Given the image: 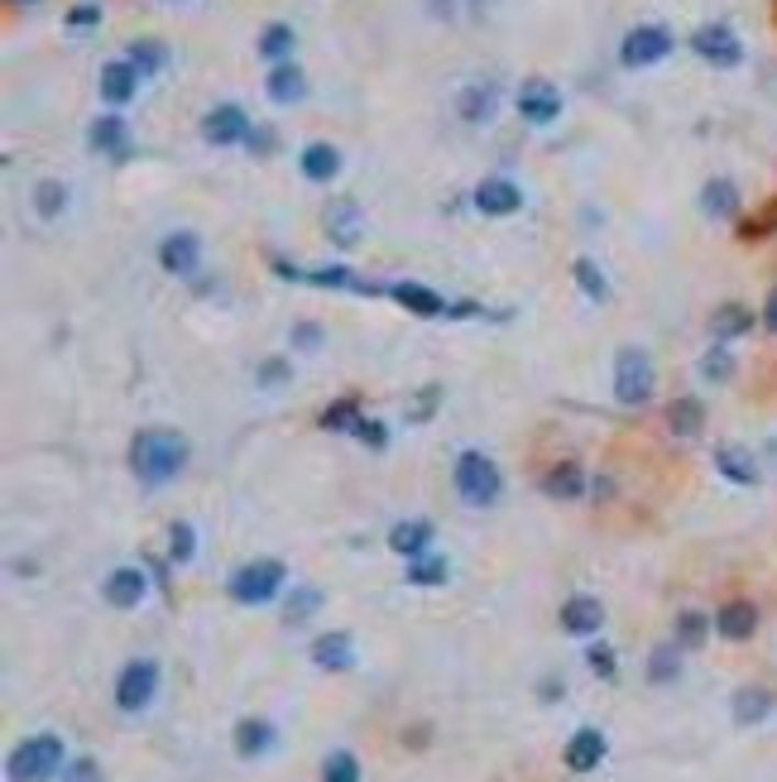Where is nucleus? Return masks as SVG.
Wrapping results in <instances>:
<instances>
[{
    "mask_svg": "<svg viewBox=\"0 0 777 782\" xmlns=\"http://www.w3.org/2000/svg\"><path fill=\"white\" fill-rule=\"evenodd\" d=\"M188 461H192V447H188V437L174 428H140L130 437V471L149 489H159L174 481V475H182Z\"/></svg>",
    "mask_w": 777,
    "mask_h": 782,
    "instance_id": "nucleus-1",
    "label": "nucleus"
},
{
    "mask_svg": "<svg viewBox=\"0 0 777 782\" xmlns=\"http://www.w3.org/2000/svg\"><path fill=\"white\" fill-rule=\"evenodd\" d=\"M68 768V749H63L58 735H30L24 745L10 749L5 778L10 782H48Z\"/></svg>",
    "mask_w": 777,
    "mask_h": 782,
    "instance_id": "nucleus-2",
    "label": "nucleus"
},
{
    "mask_svg": "<svg viewBox=\"0 0 777 782\" xmlns=\"http://www.w3.org/2000/svg\"><path fill=\"white\" fill-rule=\"evenodd\" d=\"M284 562L279 557H259V562H245V566H235L231 581H226V591H231V601L235 605H269L274 595L284 591Z\"/></svg>",
    "mask_w": 777,
    "mask_h": 782,
    "instance_id": "nucleus-3",
    "label": "nucleus"
},
{
    "mask_svg": "<svg viewBox=\"0 0 777 782\" xmlns=\"http://www.w3.org/2000/svg\"><path fill=\"white\" fill-rule=\"evenodd\" d=\"M452 481H456V495L466 499L470 509L495 505L499 489H504V475H499V466H495V461L485 456V452H460V456H456Z\"/></svg>",
    "mask_w": 777,
    "mask_h": 782,
    "instance_id": "nucleus-4",
    "label": "nucleus"
},
{
    "mask_svg": "<svg viewBox=\"0 0 777 782\" xmlns=\"http://www.w3.org/2000/svg\"><path fill=\"white\" fill-rule=\"evenodd\" d=\"M653 389H657V375H653L648 351L624 346V351L614 355V399L624 404V408H643V404L653 399Z\"/></svg>",
    "mask_w": 777,
    "mask_h": 782,
    "instance_id": "nucleus-5",
    "label": "nucleus"
},
{
    "mask_svg": "<svg viewBox=\"0 0 777 782\" xmlns=\"http://www.w3.org/2000/svg\"><path fill=\"white\" fill-rule=\"evenodd\" d=\"M154 692H159V662L154 658L125 662L121 678H115V706H121L125 715H140L154 701Z\"/></svg>",
    "mask_w": 777,
    "mask_h": 782,
    "instance_id": "nucleus-6",
    "label": "nucleus"
},
{
    "mask_svg": "<svg viewBox=\"0 0 777 782\" xmlns=\"http://www.w3.org/2000/svg\"><path fill=\"white\" fill-rule=\"evenodd\" d=\"M671 48H677L671 30H663V24H639V30H629L624 44H619V63H624V68H653Z\"/></svg>",
    "mask_w": 777,
    "mask_h": 782,
    "instance_id": "nucleus-7",
    "label": "nucleus"
},
{
    "mask_svg": "<svg viewBox=\"0 0 777 782\" xmlns=\"http://www.w3.org/2000/svg\"><path fill=\"white\" fill-rule=\"evenodd\" d=\"M691 53L701 63H710V68H740L744 63V44L730 24H701V30L691 34Z\"/></svg>",
    "mask_w": 777,
    "mask_h": 782,
    "instance_id": "nucleus-8",
    "label": "nucleus"
},
{
    "mask_svg": "<svg viewBox=\"0 0 777 782\" xmlns=\"http://www.w3.org/2000/svg\"><path fill=\"white\" fill-rule=\"evenodd\" d=\"M249 115L241 111L235 101H221L217 111H207L202 115V140L207 144H217V150H231V144H245L249 140Z\"/></svg>",
    "mask_w": 777,
    "mask_h": 782,
    "instance_id": "nucleus-9",
    "label": "nucleus"
},
{
    "mask_svg": "<svg viewBox=\"0 0 777 782\" xmlns=\"http://www.w3.org/2000/svg\"><path fill=\"white\" fill-rule=\"evenodd\" d=\"M519 115L529 125H552L562 115V91L547 82V77H529L519 87Z\"/></svg>",
    "mask_w": 777,
    "mask_h": 782,
    "instance_id": "nucleus-10",
    "label": "nucleus"
},
{
    "mask_svg": "<svg viewBox=\"0 0 777 782\" xmlns=\"http://www.w3.org/2000/svg\"><path fill=\"white\" fill-rule=\"evenodd\" d=\"M159 264H164L168 274H178V278H192L197 264H202V241H197L192 231L164 235V241H159Z\"/></svg>",
    "mask_w": 777,
    "mask_h": 782,
    "instance_id": "nucleus-11",
    "label": "nucleus"
},
{
    "mask_svg": "<svg viewBox=\"0 0 777 782\" xmlns=\"http://www.w3.org/2000/svg\"><path fill=\"white\" fill-rule=\"evenodd\" d=\"M604 753H610V745H604V735L596 730V725H586V730H576L571 739H566V768L571 773H596V768L604 763Z\"/></svg>",
    "mask_w": 777,
    "mask_h": 782,
    "instance_id": "nucleus-12",
    "label": "nucleus"
},
{
    "mask_svg": "<svg viewBox=\"0 0 777 782\" xmlns=\"http://www.w3.org/2000/svg\"><path fill=\"white\" fill-rule=\"evenodd\" d=\"M519 207H523V192H519V183H509V178H485L476 188L480 217H513Z\"/></svg>",
    "mask_w": 777,
    "mask_h": 782,
    "instance_id": "nucleus-13",
    "label": "nucleus"
},
{
    "mask_svg": "<svg viewBox=\"0 0 777 782\" xmlns=\"http://www.w3.org/2000/svg\"><path fill=\"white\" fill-rule=\"evenodd\" d=\"M140 68L130 58H111L107 68H101V101H111V106H125V101H135V91H140Z\"/></svg>",
    "mask_w": 777,
    "mask_h": 782,
    "instance_id": "nucleus-14",
    "label": "nucleus"
},
{
    "mask_svg": "<svg viewBox=\"0 0 777 782\" xmlns=\"http://www.w3.org/2000/svg\"><path fill=\"white\" fill-rule=\"evenodd\" d=\"M604 625V605L596 595H571V601L562 605V629L576 634V639H590V634H600Z\"/></svg>",
    "mask_w": 777,
    "mask_h": 782,
    "instance_id": "nucleus-15",
    "label": "nucleus"
},
{
    "mask_svg": "<svg viewBox=\"0 0 777 782\" xmlns=\"http://www.w3.org/2000/svg\"><path fill=\"white\" fill-rule=\"evenodd\" d=\"M389 298L399 302V308L418 312V317H446V312H452V308H446V298L437 294V288H428V284H413V278H403V284H393V288H389Z\"/></svg>",
    "mask_w": 777,
    "mask_h": 782,
    "instance_id": "nucleus-16",
    "label": "nucleus"
},
{
    "mask_svg": "<svg viewBox=\"0 0 777 782\" xmlns=\"http://www.w3.org/2000/svg\"><path fill=\"white\" fill-rule=\"evenodd\" d=\"M754 629H758L754 601H730V605H720V615H715V634H720V639L744 643V639H754Z\"/></svg>",
    "mask_w": 777,
    "mask_h": 782,
    "instance_id": "nucleus-17",
    "label": "nucleus"
},
{
    "mask_svg": "<svg viewBox=\"0 0 777 782\" xmlns=\"http://www.w3.org/2000/svg\"><path fill=\"white\" fill-rule=\"evenodd\" d=\"M265 91H269L274 106H298L302 97H308V77H302V68H298L293 58H288V63H274Z\"/></svg>",
    "mask_w": 777,
    "mask_h": 782,
    "instance_id": "nucleus-18",
    "label": "nucleus"
},
{
    "mask_svg": "<svg viewBox=\"0 0 777 782\" xmlns=\"http://www.w3.org/2000/svg\"><path fill=\"white\" fill-rule=\"evenodd\" d=\"M144 595H149V576H144L140 566H115V572L107 576V601L115 609H135Z\"/></svg>",
    "mask_w": 777,
    "mask_h": 782,
    "instance_id": "nucleus-19",
    "label": "nucleus"
},
{
    "mask_svg": "<svg viewBox=\"0 0 777 782\" xmlns=\"http://www.w3.org/2000/svg\"><path fill=\"white\" fill-rule=\"evenodd\" d=\"M360 231H365V217H360V207H355L351 197H341V202L326 207V235H332V245L351 250L355 241H360Z\"/></svg>",
    "mask_w": 777,
    "mask_h": 782,
    "instance_id": "nucleus-20",
    "label": "nucleus"
},
{
    "mask_svg": "<svg viewBox=\"0 0 777 782\" xmlns=\"http://www.w3.org/2000/svg\"><path fill=\"white\" fill-rule=\"evenodd\" d=\"M456 111H460V121H466V125L495 121V111H499V91H495L490 82H470V87H460Z\"/></svg>",
    "mask_w": 777,
    "mask_h": 782,
    "instance_id": "nucleus-21",
    "label": "nucleus"
},
{
    "mask_svg": "<svg viewBox=\"0 0 777 782\" xmlns=\"http://www.w3.org/2000/svg\"><path fill=\"white\" fill-rule=\"evenodd\" d=\"M312 662L322 672H351L355 668V639L351 634H322L312 639Z\"/></svg>",
    "mask_w": 777,
    "mask_h": 782,
    "instance_id": "nucleus-22",
    "label": "nucleus"
},
{
    "mask_svg": "<svg viewBox=\"0 0 777 782\" xmlns=\"http://www.w3.org/2000/svg\"><path fill=\"white\" fill-rule=\"evenodd\" d=\"M87 144L97 154H115V158H125L130 154V125L121 121V115H101V121H91L87 130Z\"/></svg>",
    "mask_w": 777,
    "mask_h": 782,
    "instance_id": "nucleus-23",
    "label": "nucleus"
},
{
    "mask_svg": "<svg viewBox=\"0 0 777 782\" xmlns=\"http://www.w3.org/2000/svg\"><path fill=\"white\" fill-rule=\"evenodd\" d=\"M754 331V312L744 308V302H720L715 312H710V337L715 341H740Z\"/></svg>",
    "mask_w": 777,
    "mask_h": 782,
    "instance_id": "nucleus-24",
    "label": "nucleus"
},
{
    "mask_svg": "<svg viewBox=\"0 0 777 782\" xmlns=\"http://www.w3.org/2000/svg\"><path fill=\"white\" fill-rule=\"evenodd\" d=\"M302 178L308 183H332L336 174H341V150L336 144H326V140H318V144H308V150H302Z\"/></svg>",
    "mask_w": 777,
    "mask_h": 782,
    "instance_id": "nucleus-25",
    "label": "nucleus"
},
{
    "mask_svg": "<svg viewBox=\"0 0 777 782\" xmlns=\"http://www.w3.org/2000/svg\"><path fill=\"white\" fill-rule=\"evenodd\" d=\"M701 211L706 217H715V221L740 217V188H734L730 178H710L701 188Z\"/></svg>",
    "mask_w": 777,
    "mask_h": 782,
    "instance_id": "nucleus-26",
    "label": "nucleus"
},
{
    "mask_svg": "<svg viewBox=\"0 0 777 782\" xmlns=\"http://www.w3.org/2000/svg\"><path fill=\"white\" fill-rule=\"evenodd\" d=\"M543 495L547 499H581L586 495V475L576 461H557L547 475H543Z\"/></svg>",
    "mask_w": 777,
    "mask_h": 782,
    "instance_id": "nucleus-27",
    "label": "nucleus"
},
{
    "mask_svg": "<svg viewBox=\"0 0 777 782\" xmlns=\"http://www.w3.org/2000/svg\"><path fill=\"white\" fill-rule=\"evenodd\" d=\"M389 548L399 557H423L432 548V524L428 519H403L389 528Z\"/></svg>",
    "mask_w": 777,
    "mask_h": 782,
    "instance_id": "nucleus-28",
    "label": "nucleus"
},
{
    "mask_svg": "<svg viewBox=\"0 0 777 782\" xmlns=\"http://www.w3.org/2000/svg\"><path fill=\"white\" fill-rule=\"evenodd\" d=\"M715 471L724 475L730 485H758V466H754V456L744 452V447H715Z\"/></svg>",
    "mask_w": 777,
    "mask_h": 782,
    "instance_id": "nucleus-29",
    "label": "nucleus"
},
{
    "mask_svg": "<svg viewBox=\"0 0 777 782\" xmlns=\"http://www.w3.org/2000/svg\"><path fill=\"white\" fill-rule=\"evenodd\" d=\"M274 725L269 720H241L235 725V753H241V759H265V753L274 749Z\"/></svg>",
    "mask_w": 777,
    "mask_h": 782,
    "instance_id": "nucleus-30",
    "label": "nucleus"
},
{
    "mask_svg": "<svg viewBox=\"0 0 777 782\" xmlns=\"http://www.w3.org/2000/svg\"><path fill=\"white\" fill-rule=\"evenodd\" d=\"M773 706H777V696L768 692V686H740V692H734V720H740V725L768 720Z\"/></svg>",
    "mask_w": 777,
    "mask_h": 782,
    "instance_id": "nucleus-31",
    "label": "nucleus"
},
{
    "mask_svg": "<svg viewBox=\"0 0 777 782\" xmlns=\"http://www.w3.org/2000/svg\"><path fill=\"white\" fill-rule=\"evenodd\" d=\"M667 428L677 437H701L706 428V404L701 399H671L667 404Z\"/></svg>",
    "mask_w": 777,
    "mask_h": 782,
    "instance_id": "nucleus-32",
    "label": "nucleus"
},
{
    "mask_svg": "<svg viewBox=\"0 0 777 782\" xmlns=\"http://www.w3.org/2000/svg\"><path fill=\"white\" fill-rule=\"evenodd\" d=\"M308 284H318V288H346V294H379L375 284L355 278L346 264H322V269H308Z\"/></svg>",
    "mask_w": 777,
    "mask_h": 782,
    "instance_id": "nucleus-33",
    "label": "nucleus"
},
{
    "mask_svg": "<svg viewBox=\"0 0 777 782\" xmlns=\"http://www.w3.org/2000/svg\"><path fill=\"white\" fill-rule=\"evenodd\" d=\"M681 678V643L671 639V643H657L653 653H648V682L653 686H667V682H677Z\"/></svg>",
    "mask_w": 777,
    "mask_h": 782,
    "instance_id": "nucleus-34",
    "label": "nucleus"
},
{
    "mask_svg": "<svg viewBox=\"0 0 777 782\" xmlns=\"http://www.w3.org/2000/svg\"><path fill=\"white\" fill-rule=\"evenodd\" d=\"M446 576H452V566H446V557H437V552L408 557V586H442Z\"/></svg>",
    "mask_w": 777,
    "mask_h": 782,
    "instance_id": "nucleus-35",
    "label": "nucleus"
},
{
    "mask_svg": "<svg viewBox=\"0 0 777 782\" xmlns=\"http://www.w3.org/2000/svg\"><path fill=\"white\" fill-rule=\"evenodd\" d=\"M293 44H298L293 24H269V30L259 34V58H269V63H288V58H293Z\"/></svg>",
    "mask_w": 777,
    "mask_h": 782,
    "instance_id": "nucleus-36",
    "label": "nucleus"
},
{
    "mask_svg": "<svg viewBox=\"0 0 777 782\" xmlns=\"http://www.w3.org/2000/svg\"><path fill=\"white\" fill-rule=\"evenodd\" d=\"M360 418L365 414H360V404H355V399H332L318 414V422H322L326 432H355V428H360Z\"/></svg>",
    "mask_w": 777,
    "mask_h": 782,
    "instance_id": "nucleus-37",
    "label": "nucleus"
},
{
    "mask_svg": "<svg viewBox=\"0 0 777 782\" xmlns=\"http://www.w3.org/2000/svg\"><path fill=\"white\" fill-rule=\"evenodd\" d=\"M318 609H322L318 586H293V595H288V605H284V625H308Z\"/></svg>",
    "mask_w": 777,
    "mask_h": 782,
    "instance_id": "nucleus-38",
    "label": "nucleus"
},
{
    "mask_svg": "<svg viewBox=\"0 0 777 782\" xmlns=\"http://www.w3.org/2000/svg\"><path fill=\"white\" fill-rule=\"evenodd\" d=\"M125 58L135 63V68H140L144 77H149V73H159L164 63H168V48L159 44V38H135V44L125 48Z\"/></svg>",
    "mask_w": 777,
    "mask_h": 782,
    "instance_id": "nucleus-39",
    "label": "nucleus"
},
{
    "mask_svg": "<svg viewBox=\"0 0 777 782\" xmlns=\"http://www.w3.org/2000/svg\"><path fill=\"white\" fill-rule=\"evenodd\" d=\"M571 274H576V284H581V294H586L590 302H604V298H610V278L600 274L596 260H576Z\"/></svg>",
    "mask_w": 777,
    "mask_h": 782,
    "instance_id": "nucleus-40",
    "label": "nucleus"
},
{
    "mask_svg": "<svg viewBox=\"0 0 777 782\" xmlns=\"http://www.w3.org/2000/svg\"><path fill=\"white\" fill-rule=\"evenodd\" d=\"M63 207H68V188H63L58 178L38 183V188H34V211H38V217L54 221V217H63Z\"/></svg>",
    "mask_w": 777,
    "mask_h": 782,
    "instance_id": "nucleus-41",
    "label": "nucleus"
},
{
    "mask_svg": "<svg viewBox=\"0 0 777 782\" xmlns=\"http://www.w3.org/2000/svg\"><path fill=\"white\" fill-rule=\"evenodd\" d=\"M322 782H360V759H355L351 749L326 753V763H322Z\"/></svg>",
    "mask_w": 777,
    "mask_h": 782,
    "instance_id": "nucleus-42",
    "label": "nucleus"
},
{
    "mask_svg": "<svg viewBox=\"0 0 777 782\" xmlns=\"http://www.w3.org/2000/svg\"><path fill=\"white\" fill-rule=\"evenodd\" d=\"M192 552H197L192 524H174V528H168V562H174V566H188Z\"/></svg>",
    "mask_w": 777,
    "mask_h": 782,
    "instance_id": "nucleus-43",
    "label": "nucleus"
},
{
    "mask_svg": "<svg viewBox=\"0 0 777 782\" xmlns=\"http://www.w3.org/2000/svg\"><path fill=\"white\" fill-rule=\"evenodd\" d=\"M710 634V619L701 615V609H687V615H677V643L681 648H701Z\"/></svg>",
    "mask_w": 777,
    "mask_h": 782,
    "instance_id": "nucleus-44",
    "label": "nucleus"
},
{
    "mask_svg": "<svg viewBox=\"0 0 777 782\" xmlns=\"http://www.w3.org/2000/svg\"><path fill=\"white\" fill-rule=\"evenodd\" d=\"M701 375H706V379H715V384H724V379L734 375V355L724 351V341H720V346H710V351L701 355Z\"/></svg>",
    "mask_w": 777,
    "mask_h": 782,
    "instance_id": "nucleus-45",
    "label": "nucleus"
},
{
    "mask_svg": "<svg viewBox=\"0 0 777 782\" xmlns=\"http://www.w3.org/2000/svg\"><path fill=\"white\" fill-rule=\"evenodd\" d=\"M58 782H107V773H101V763H97V759L77 753V759H68V768L58 773Z\"/></svg>",
    "mask_w": 777,
    "mask_h": 782,
    "instance_id": "nucleus-46",
    "label": "nucleus"
},
{
    "mask_svg": "<svg viewBox=\"0 0 777 782\" xmlns=\"http://www.w3.org/2000/svg\"><path fill=\"white\" fill-rule=\"evenodd\" d=\"M586 662H590V672L604 682H614V672H619V658H614V648L610 643H590L586 648Z\"/></svg>",
    "mask_w": 777,
    "mask_h": 782,
    "instance_id": "nucleus-47",
    "label": "nucleus"
},
{
    "mask_svg": "<svg viewBox=\"0 0 777 782\" xmlns=\"http://www.w3.org/2000/svg\"><path fill=\"white\" fill-rule=\"evenodd\" d=\"M91 24H101V5H97V0H82V5L68 10V30L73 34H87Z\"/></svg>",
    "mask_w": 777,
    "mask_h": 782,
    "instance_id": "nucleus-48",
    "label": "nucleus"
},
{
    "mask_svg": "<svg viewBox=\"0 0 777 782\" xmlns=\"http://www.w3.org/2000/svg\"><path fill=\"white\" fill-rule=\"evenodd\" d=\"M355 437H360L365 447H370V452H385L389 447V428L379 418H360V428H355Z\"/></svg>",
    "mask_w": 777,
    "mask_h": 782,
    "instance_id": "nucleus-49",
    "label": "nucleus"
},
{
    "mask_svg": "<svg viewBox=\"0 0 777 782\" xmlns=\"http://www.w3.org/2000/svg\"><path fill=\"white\" fill-rule=\"evenodd\" d=\"M293 341H298L302 351H318V346H322V327H318V322H298V327H293Z\"/></svg>",
    "mask_w": 777,
    "mask_h": 782,
    "instance_id": "nucleus-50",
    "label": "nucleus"
},
{
    "mask_svg": "<svg viewBox=\"0 0 777 782\" xmlns=\"http://www.w3.org/2000/svg\"><path fill=\"white\" fill-rule=\"evenodd\" d=\"M293 370H288V361H265L259 365V384H284Z\"/></svg>",
    "mask_w": 777,
    "mask_h": 782,
    "instance_id": "nucleus-51",
    "label": "nucleus"
},
{
    "mask_svg": "<svg viewBox=\"0 0 777 782\" xmlns=\"http://www.w3.org/2000/svg\"><path fill=\"white\" fill-rule=\"evenodd\" d=\"M249 150H255V154H274V130L269 125H255V130H249Z\"/></svg>",
    "mask_w": 777,
    "mask_h": 782,
    "instance_id": "nucleus-52",
    "label": "nucleus"
},
{
    "mask_svg": "<svg viewBox=\"0 0 777 782\" xmlns=\"http://www.w3.org/2000/svg\"><path fill=\"white\" fill-rule=\"evenodd\" d=\"M437 399H442V389H437V384H432V389H423V399H418L413 418H418V422H428V418H432V404H437Z\"/></svg>",
    "mask_w": 777,
    "mask_h": 782,
    "instance_id": "nucleus-53",
    "label": "nucleus"
},
{
    "mask_svg": "<svg viewBox=\"0 0 777 782\" xmlns=\"http://www.w3.org/2000/svg\"><path fill=\"white\" fill-rule=\"evenodd\" d=\"M763 327H768L773 337H777V288L768 294V302H763Z\"/></svg>",
    "mask_w": 777,
    "mask_h": 782,
    "instance_id": "nucleus-54",
    "label": "nucleus"
},
{
    "mask_svg": "<svg viewBox=\"0 0 777 782\" xmlns=\"http://www.w3.org/2000/svg\"><path fill=\"white\" fill-rule=\"evenodd\" d=\"M562 692H566V686H562L557 678H547V682H543V701H557Z\"/></svg>",
    "mask_w": 777,
    "mask_h": 782,
    "instance_id": "nucleus-55",
    "label": "nucleus"
},
{
    "mask_svg": "<svg viewBox=\"0 0 777 782\" xmlns=\"http://www.w3.org/2000/svg\"><path fill=\"white\" fill-rule=\"evenodd\" d=\"M10 5H34V0H10Z\"/></svg>",
    "mask_w": 777,
    "mask_h": 782,
    "instance_id": "nucleus-56",
    "label": "nucleus"
}]
</instances>
